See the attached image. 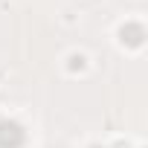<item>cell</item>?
Segmentation results:
<instances>
[{"instance_id": "3957f363", "label": "cell", "mask_w": 148, "mask_h": 148, "mask_svg": "<svg viewBox=\"0 0 148 148\" xmlns=\"http://www.w3.org/2000/svg\"><path fill=\"white\" fill-rule=\"evenodd\" d=\"M82 67H84V58L82 55H73L70 58V70H82Z\"/></svg>"}, {"instance_id": "6da1fadb", "label": "cell", "mask_w": 148, "mask_h": 148, "mask_svg": "<svg viewBox=\"0 0 148 148\" xmlns=\"http://www.w3.org/2000/svg\"><path fill=\"white\" fill-rule=\"evenodd\" d=\"M26 142V131L15 119H0V148H21Z\"/></svg>"}, {"instance_id": "7a4b0ae2", "label": "cell", "mask_w": 148, "mask_h": 148, "mask_svg": "<svg viewBox=\"0 0 148 148\" xmlns=\"http://www.w3.org/2000/svg\"><path fill=\"white\" fill-rule=\"evenodd\" d=\"M119 38H122V44H128V47H139V44L145 41V29H142V23H125V26L119 29Z\"/></svg>"}]
</instances>
